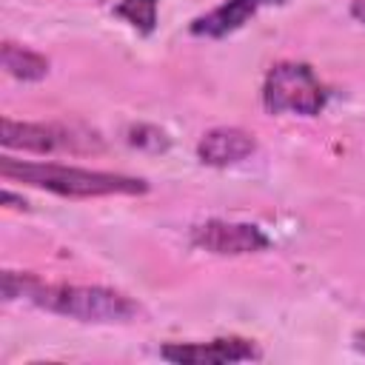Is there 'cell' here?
<instances>
[{"mask_svg": "<svg viewBox=\"0 0 365 365\" xmlns=\"http://www.w3.org/2000/svg\"><path fill=\"white\" fill-rule=\"evenodd\" d=\"M3 299H26L48 314L94 325H128L145 317L143 305L123 291L103 285L46 282L29 271H3Z\"/></svg>", "mask_w": 365, "mask_h": 365, "instance_id": "obj_1", "label": "cell"}, {"mask_svg": "<svg viewBox=\"0 0 365 365\" xmlns=\"http://www.w3.org/2000/svg\"><path fill=\"white\" fill-rule=\"evenodd\" d=\"M3 180H14L40 191H51L57 197L71 200H91V197H137L148 191V182L143 177L114 174V171H97V168H80V165H63V163H29L3 157L0 160Z\"/></svg>", "mask_w": 365, "mask_h": 365, "instance_id": "obj_2", "label": "cell"}, {"mask_svg": "<svg viewBox=\"0 0 365 365\" xmlns=\"http://www.w3.org/2000/svg\"><path fill=\"white\" fill-rule=\"evenodd\" d=\"M328 103V91L308 63L282 60L265 71L262 106L268 114L317 117Z\"/></svg>", "mask_w": 365, "mask_h": 365, "instance_id": "obj_3", "label": "cell"}, {"mask_svg": "<svg viewBox=\"0 0 365 365\" xmlns=\"http://www.w3.org/2000/svg\"><path fill=\"white\" fill-rule=\"evenodd\" d=\"M0 143L6 148L29 151V154H100L103 137L83 125L68 123H20L3 117Z\"/></svg>", "mask_w": 365, "mask_h": 365, "instance_id": "obj_4", "label": "cell"}, {"mask_svg": "<svg viewBox=\"0 0 365 365\" xmlns=\"http://www.w3.org/2000/svg\"><path fill=\"white\" fill-rule=\"evenodd\" d=\"M191 245L220 254V257H242L257 254L271 245L268 234L254 222H231V220H205L191 228Z\"/></svg>", "mask_w": 365, "mask_h": 365, "instance_id": "obj_5", "label": "cell"}, {"mask_svg": "<svg viewBox=\"0 0 365 365\" xmlns=\"http://www.w3.org/2000/svg\"><path fill=\"white\" fill-rule=\"evenodd\" d=\"M160 356L177 365H225V362H257L262 348L245 336H214L208 342H165Z\"/></svg>", "mask_w": 365, "mask_h": 365, "instance_id": "obj_6", "label": "cell"}, {"mask_svg": "<svg viewBox=\"0 0 365 365\" xmlns=\"http://www.w3.org/2000/svg\"><path fill=\"white\" fill-rule=\"evenodd\" d=\"M285 0H222L220 6H214L211 11L194 17L188 23V34L202 37V40H220L228 37L234 31H240L259 9L265 6H279Z\"/></svg>", "mask_w": 365, "mask_h": 365, "instance_id": "obj_7", "label": "cell"}, {"mask_svg": "<svg viewBox=\"0 0 365 365\" xmlns=\"http://www.w3.org/2000/svg\"><path fill=\"white\" fill-rule=\"evenodd\" d=\"M254 151H257L254 134H248V131H242V128H234V125L211 128V131H205V134L200 137V143H197V157H200V163L214 165V168L237 165V163L248 160Z\"/></svg>", "mask_w": 365, "mask_h": 365, "instance_id": "obj_8", "label": "cell"}, {"mask_svg": "<svg viewBox=\"0 0 365 365\" xmlns=\"http://www.w3.org/2000/svg\"><path fill=\"white\" fill-rule=\"evenodd\" d=\"M0 63L6 68V74H11L14 80H23V83H37L48 74V57L29 48V46H20V43H11L6 40L0 46Z\"/></svg>", "mask_w": 365, "mask_h": 365, "instance_id": "obj_9", "label": "cell"}, {"mask_svg": "<svg viewBox=\"0 0 365 365\" xmlns=\"http://www.w3.org/2000/svg\"><path fill=\"white\" fill-rule=\"evenodd\" d=\"M157 6L160 0H120L114 6V17L125 20L140 34H151L157 29Z\"/></svg>", "mask_w": 365, "mask_h": 365, "instance_id": "obj_10", "label": "cell"}, {"mask_svg": "<svg viewBox=\"0 0 365 365\" xmlns=\"http://www.w3.org/2000/svg\"><path fill=\"white\" fill-rule=\"evenodd\" d=\"M125 143L134 145V148H140V151H151V154H157V151H165V148L171 145V137H168L160 125H151V123H134V125H128V131H125Z\"/></svg>", "mask_w": 365, "mask_h": 365, "instance_id": "obj_11", "label": "cell"}, {"mask_svg": "<svg viewBox=\"0 0 365 365\" xmlns=\"http://www.w3.org/2000/svg\"><path fill=\"white\" fill-rule=\"evenodd\" d=\"M351 17L365 26V0H351Z\"/></svg>", "mask_w": 365, "mask_h": 365, "instance_id": "obj_12", "label": "cell"}, {"mask_svg": "<svg viewBox=\"0 0 365 365\" xmlns=\"http://www.w3.org/2000/svg\"><path fill=\"white\" fill-rule=\"evenodd\" d=\"M354 348H356L359 354H365V331H356V334H354Z\"/></svg>", "mask_w": 365, "mask_h": 365, "instance_id": "obj_13", "label": "cell"}]
</instances>
